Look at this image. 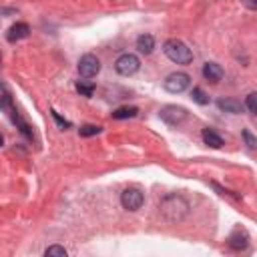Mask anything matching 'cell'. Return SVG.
Instances as JSON below:
<instances>
[{"instance_id":"277c9868","label":"cell","mask_w":257,"mask_h":257,"mask_svg":"<svg viewBox=\"0 0 257 257\" xmlns=\"http://www.w3.org/2000/svg\"><path fill=\"white\" fill-rule=\"evenodd\" d=\"M159 116L167 124H173L175 126V124H179V122H183L187 118V110L183 106H177V104H167V106H163L159 110Z\"/></svg>"},{"instance_id":"44dd1931","label":"cell","mask_w":257,"mask_h":257,"mask_svg":"<svg viewBox=\"0 0 257 257\" xmlns=\"http://www.w3.org/2000/svg\"><path fill=\"white\" fill-rule=\"evenodd\" d=\"M247 4H249L251 8H255V0H247Z\"/></svg>"},{"instance_id":"6da1fadb","label":"cell","mask_w":257,"mask_h":257,"mask_svg":"<svg viewBox=\"0 0 257 257\" xmlns=\"http://www.w3.org/2000/svg\"><path fill=\"white\" fill-rule=\"evenodd\" d=\"M163 52L167 54L169 60H173V62H177V64H191V62H193V52H191V48H189L185 42L177 40V38H169V40L163 44Z\"/></svg>"},{"instance_id":"4fadbf2b","label":"cell","mask_w":257,"mask_h":257,"mask_svg":"<svg viewBox=\"0 0 257 257\" xmlns=\"http://www.w3.org/2000/svg\"><path fill=\"white\" fill-rule=\"evenodd\" d=\"M137 112H139L137 106H120L112 112V118H133Z\"/></svg>"},{"instance_id":"9a60e30c","label":"cell","mask_w":257,"mask_h":257,"mask_svg":"<svg viewBox=\"0 0 257 257\" xmlns=\"http://www.w3.org/2000/svg\"><path fill=\"white\" fill-rule=\"evenodd\" d=\"M76 90H78L82 96H92V92H94V84H88V82L78 80V82H76Z\"/></svg>"},{"instance_id":"7c38bea8","label":"cell","mask_w":257,"mask_h":257,"mask_svg":"<svg viewBox=\"0 0 257 257\" xmlns=\"http://www.w3.org/2000/svg\"><path fill=\"white\" fill-rule=\"evenodd\" d=\"M247 241H249V237H247L245 231H235L231 235V239H229V243H231L233 249H245L247 247Z\"/></svg>"},{"instance_id":"8fae6325","label":"cell","mask_w":257,"mask_h":257,"mask_svg":"<svg viewBox=\"0 0 257 257\" xmlns=\"http://www.w3.org/2000/svg\"><path fill=\"white\" fill-rule=\"evenodd\" d=\"M203 141H205V145H209V147H213V149H221V147H223V139H221L213 128H205V131H203Z\"/></svg>"},{"instance_id":"30bf717a","label":"cell","mask_w":257,"mask_h":257,"mask_svg":"<svg viewBox=\"0 0 257 257\" xmlns=\"http://www.w3.org/2000/svg\"><path fill=\"white\" fill-rule=\"evenodd\" d=\"M137 48H139V52H143V54H151L153 48H155V38H153L151 34H141V36L137 38Z\"/></svg>"},{"instance_id":"2e32d148","label":"cell","mask_w":257,"mask_h":257,"mask_svg":"<svg viewBox=\"0 0 257 257\" xmlns=\"http://www.w3.org/2000/svg\"><path fill=\"white\" fill-rule=\"evenodd\" d=\"M102 128L100 126H96V124H84V126H80L78 128V133H80V137H92V135H98Z\"/></svg>"},{"instance_id":"7a4b0ae2","label":"cell","mask_w":257,"mask_h":257,"mask_svg":"<svg viewBox=\"0 0 257 257\" xmlns=\"http://www.w3.org/2000/svg\"><path fill=\"white\" fill-rule=\"evenodd\" d=\"M139 68H141V60H139L137 54H131V52L120 54V56L116 58V62H114V70H116L118 74H122V76H131V74H135Z\"/></svg>"},{"instance_id":"9c48e42d","label":"cell","mask_w":257,"mask_h":257,"mask_svg":"<svg viewBox=\"0 0 257 257\" xmlns=\"http://www.w3.org/2000/svg\"><path fill=\"white\" fill-rule=\"evenodd\" d=\"M217 106L229 114H239L243 110V104L237 100V98H219L217 100Z\"/></svg>"},{"instance_id":"ac0fdd59","label":"cell","mask_w":257,"mask_h":257,"mask_svg":"<svg viewBox=\"0 0 257 257\" xmlns=\"http://www.w3.org/2000/svg\"><path fill=\"white\" fill-rule=\"evenodd\" d=\"M247 108H249L251 114L257 112V92H251V94L247 96Z\"/></svg>"},{"instance_id":"e0dca14e","label":"cell","mask_w":257,"mask_h":257,"mask_svg":"<svg viewBox=\"0 0 257 257\" xmlns=\"http://www.w3.org/2000/svg\"><path fill=\"white\" fill-rule=\"evenodd\" d=\"M46 257H52V255H58V257H66V249L60 247V245H50L46 251H44Z\"/></svg>"},{"instance_id":"7402d4cb","label":"cell","mask_w":257,"mask_h":257,"mask_svg":"<svg viewBox=\"0 0 257 257\" xmlns=\"http://www.w3.org/2000/svg\"><path fill=\"white\" fill-rule=\"evenodd\" d=\"M2 143H4V139H2V135H0V147H2Z\"/></svg>"},{"instance_id":"52a82bcc","label":"cell","mask_w":257,"mask_h":257,"mask_svg":"<svg viewBox=\"0 0 257 257\" xmlns=\"http://www.w3.org/2000/svg\"><path fill=\"white\" fill-rule=\"evenodd\" d=\"M28 34H30V26H28L26 22H16V24H12L10 30H8V40H10V42H16V40L26 38Z\"/></svg>"},{"instance_id":"ffe728a7","label":"cell","mask_w":257,"mask_h":257,"mask_svg":"<svg viewBox=\"0 0 257 257\" xmlns=\"http://www.w3.org/2000/svg\"><path fill=\"white\" fill-rule=\"evenodd\" d=\"M52 116H54V118H56V120H58V124H60V126H62V128H64V126H68V120H62V118H60V116H58V112H54V110H52Z\"/></svg>"},{"instance_id":"3957f363","label":"cell","mask_w":257,"mask_h":257,"mask_svg":"<svg viewBox=\"0 0 257 257\" xmlns=\"http://www.w3.org/2000/svg\"><path fill=\"white\" fill-rule=\"evenodd\" d=\"M189 84H191V76L187 72H171L165 78V90H169L173 94H179V92L187 90Z\"/></svg>"},{"instance_id":"d6986e66","label":"cell","mask_w":257,"mask_h":257,"mask_svg":"<svg viewBox=\"0 0 257 257\" xmlns=\"http://www.w3.org/2000/svg\"><path fill=\"white\" fill-rule=\"evenodd\" d=\"M243 137H245V141H247L249 149H255V147H257V141H255V137H253L249 131H243Z\"/></svg>"},{"instance_id":"8992f818","label":"cell","mask_w":257,"mask_h":257,"mask_svg":"<svg viewBox=\"0 0 257 257\" xmlns=\"http://www.w3.org/2000/svg\"><path fill=\"white\" fill-rule=\"evenodd\" d=\"M98 70H100V60L94 54H84L78 60V72H80V76L90 78V76H96Z\"/></svg>"},{"instance_id":"5b68a950","label":"cell","mask_w":257,"mask_h":257,"mask_svg":"<svg viewBox=\"0 0 257 257\" xmlns=\"http://www.w3.org/2000/svg\"><path fill=\"white\" fill-rule=\"evenodd\" d=\"M145 203V195L139 191V189H124L122 195H120V205L126 209V211H137L141 209Z\"/></svg>"},{"instance_id":"ba28073f","label":"cell","mask_w":257,"mask_h":257,"mask_svg":"<svg viewBox=\"0 0 257 257\" xmlns=\"http://www.w3.org/2000/svg\"><path fill=\"white\" fill-rule=\"evenodd\" d=\"M203 76L211 82H219L223 78V68L217 64V62H205L203 66Z\"/></svg>"},{"instance_id":"5bb4252c","label":"cell","mask_w":257,"mask_h":257,"mask_svg":"<svg viewBox=\"0 0 257 257\" xmlns=\"http://www.w3.org/2000/svg\"><path fill=\"white\" fill-rule=\"evenodd\" d=\"M191 96H193V100H195L197 104H209V96L205 94V90H203V88H193Z\"/></svg>"}]
</instances>
